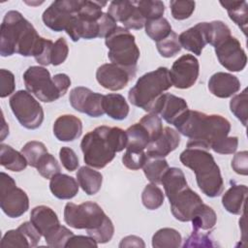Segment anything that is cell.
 <instances>
[{
  "label": "cell",
  "mask_w": 248,
  "mask_h": 248,
  "mask_svg": "<svg viewBox=\"0 0 248 248\" xmlns=\"http://www.w3.org/2000/svg\"><path fill=\"white\" fill-rule=\"evenodd\" d=\"M1 247H32L26 233L18 227L16 230L8 231L2 237Z\"/></svg>",
  "instance_id": "41"
},
{
  "label": "cell",
  "mask_w": 248,
  "mask_h": 248,
  "mask_svg": "<svg viewBox=\"0 0 248 248\" xmlns=\"http://www.w3.org/2000/svg\"><path fill=\"white\" fill-rule=\"evenodd\" d=\"M69 46L67 41L61 37L53 44L50 54V64L53 66H58L62 64L68 57Z\"/></svg>",
  "instance_id": "48"
},
{
  "label": "cell",
  "mask_w": 248,
  "mask_h": 248,
  "mask_svg": "<svg viewBox=\"0 0 248 248\" xmlns=\"http://www.w3.org/2000/svg\"><path fill=\"white\" fill-rule=\"evenodd\" d=\"M170 7L172 17L176 20H183L192 16L195 11L196 3L194 1L171 0Z\"/></svg>",
  "instance_id": "45"
},
{
  "label": "cell",
  "mask_w": 248,
  "mask_h": 248,
  "mask_svg": "<svg viewBox=\"0 0 248 248\" xmlns=\"http://www.w3.org/2000/svg\"><path fill=\"white\" fill-rule=\"evenodd\" d=\"M163 191L153 183L147 184L141 193V202L144 207L149 210H155L159 208L164 202Z\"/></svg>",
  "instance_id": "36"
},
{
  "label": "cell",
  "mask_w": 248,
  "mask_h": 248,
  "mask_svg": "<svg viewBox=\"0 0 248 248\" xmlns=\"http://www.w3.org/2000/svg\"><path fill=\"white\" fill-rule=\"evenodd\" d=\"M208 89L218 98H229L239 91L240 81L230 73L217 72L210 77Z\"/></svg>",
  "instance_id": "21"
},
{
  "label": "cell",
  "mask_w": 248,
  "mask_h": 248,
  "mask_svg": "<svg viewBox=\"0 0 248 248\" xmlns=\"http://www.w3.org/2000/svg\"><path fill=\"white\" fill-rule=\"evenodd\" d=\"M127 145L126 132L118 127L99 126L82 138L80 148L86 165L103 169Z\"/></svg>",
  "instance_id": "3"
},
{
  "label": "cell",
  "mask_w": 248,
  "mask_h": 248,
  "mask_svg": "<svg viewBox=\"0 0 248 248\" xmlns=\"http://www.w3.org/2000/svg\"><path fill=\"white\" fill-rule=\"evenodd\" d=\"M69 101L73 108L91 117H99L105 114L103 102L104 95L93 92L87 87L78 86L71 90Z\"/></svg>",
  "instance_id": "14"
},
{
  "label": "cell",
  "mask_w": 248,
  "mask_h": 248,
  "mask_svg": "<svg viewBox=\"0 0 248 248\" xmlns=\"http://www.w3.org/2000/svg\"><path fill=\"white\" fill-rule=\"evenodd\" d=\"M232 168L240 175L248 174V152L246 150L237 152L233 156L232 160Z\"/></svg>",
  "instance_id": "53"
},
{
  "label": "cell",
  "mask_w": 248,
  "mask_h": 248,
  "mask_svg": "<svg viewBox=\"0 0 248 248\" xmlns=\"http://www.w3.org/2000/svg\"><path fill=\"white\" fill-rule=\"evenodd\" d=\"M220 4L227 10L230 18L242 30L244 35L247 31L248 11L246 1H221Z\"/></svg>",
  "instance_id": "31"
},
{
  "label": "cell",
  "mask_w": 248,
  "mask_h": 248,
  "mask_svg": "<svg viewBox=\"0 0 248 248\" xmlns=\"http://www.w3.org/2000/svg\"><path fill=\"white\" fill-rule=\"evenodd\" d=\"M120 248H125V247H145V244L140 236L137 235H128L122 238V240L119 243Z\"/></svg>",
  "instance_id": "55"
},
{
  "label": "cell",
  "mask_w": 248,
  "mask_h": 248,
  "mask_svg": "<svg viewBox=\"0 0 248 248\" xmlns=\"http://www.w3.org/2000/svg\"><path fill=\"white\" fill-rule=\"evenodd\" d=\"M247 108H248V95L247 88L242 92L234 95L230 102V108L233 115L242 123L244 127L247 125Z\"/></svg>",
  "instance_id": "38"
},
{
  "label": "cell",
  "mask_w": 248,
  "mask_h": 248,
  "mask_svg": "<svg viewBox=\"0 0 248 248\" xmlns=\"http://www.w3.org/2000/svg\"><path fill=\"white\" fill-rule=\"evenodd\" d=\"M77 179L83 192L89 196L97 194L103 183L102 173L86 166L79 168L77 172Z\"/></svg>",
  "instance_id": "28"
},
{
  "label": "cell",
  "mask_w": 248,
  "mask_h": 248,
  "mask_svg": "<svg viewBox=\"0 0 248 248\" xmlns=\"http://www.w3.org/2000/svg\"><path fill=\"white\" fill-rule=\"evenodd\" d=\"M108 48V57L111 63L129 70L137 71V63L140 52L135 36L125 27L117 26L105 38Z\"/></svg>",
  "instance_id": "8"
},
{
  "label": "cell",
  "mask_w": 248,
  "mask_h": 248,
  "mask_svg": "<svg viewBox=\"0 0 248 248\" xmlns=\"http://www.w3.org/2000/svg\"><path fill=\"white\" fill-rule=\"evenodd\" d=\"M0 206L10 218H18L29 208L27 194L16 187V181L5 172L0 173Z\"/></svg>",
  "instance_id": "10"
},
{
  "label": "cell",
  "mask_w": 248,
  "mask_h": 248,
  "mask_svg": "<svg viewBox=\"0 0 248 248\" xmlns=\"http://www.w3.org/2000/svg\"><path fill=\"white\" fill-rule=\"evenodd\" d=\"M64 221L74 229H85L87 234L97 243L108 242L114 233V227L102 207L93 202L80 204L68 202L64 208Z\"/></svg>",
  "instance_id": "4"
},
{
  "label": "cell",
  "mask_w": 248,
  "mask_h": 248,
  "mask_svg": "<svg viewBox=\"0 0 248 248\" xmlns=\"http://www.w3.org/2000/svg\"><path fill=\"white\" fill-rule=\"evenodd\" d=\"M142 16L145 20L162 17L165 13V4L159 0H140L136 1Z\"/></svg>",
  "instance_id": "40"
},
{
  "label": "cell",
  "mask_w": 248,
  "mask_h": 248,
  "mask_svg": "<svg viewBox=\"0 0 248 248\" xmlns=\"http://www.w3.org/2000/svg\"><path fill=\"white\" fill-rule=\"evenodd\" d=\"M126 149L131 151H145L151 141L150 135L146 128L140 122L133 124L126 131Z\"/></svg>",
  "instance_id": "27"
},
{
  "label": "cell",
  "mask_w": 248,
  "mask_h": 248,
  "mask_svg": "<svg viewBox=\"0 0 248 248\" xmlns=\"http://www.w3.org/2000/svg\"><path fill=\"white\" fill-rule=\"evenodd\" d=\"M59 158H60V161H61L63 167L69 171L76 170L78 169V167L79 166L78 158L76 152L68 146H63L60 148Z\"/></svg>",
  "instance_id": "51"
},
{
  "label": "cell",
  "mask_w": 248,
  "mask_h": 248,
  "mask_svg": "<svg viewBox=\"0 0 248 248\" xmlns=\"http://www.w3.org/2000/svg\"><path fill=\"white\" fill-rule=\"evenodd\" d=\"M169 164L165 158H147L143 165V172L146 178L153 184H161L164 173L169 169Z\"/></svg>",
  "instance_id": "34"
},
{
  "label": "cell",
  "mask_w": 248,
  "mask_h": 248,
  "mask_svg": "<svg viewBox=\"0 0 248 248\" xmlns=\"http://www.w3.org/2000/svg\"><path fill=\"white\" fill-rule=\"evenodd\" d=\"M215 53L220 64L231 72H240L247 64V56L240 42L232 36L224 40L215 47Z\"/></svg>",
  "instance_id": "13"
},
{
  "label": "cell",
  "mask_w": 248,
  "mask_h": 248,
  "mask_svg": "<svg viewBox=\"0 0 248 248\" xmlns=\"http://www.w3.org/2000/svg\"><path fill=\"white\" fill-rule=\"evenodd\" d=\"M30 222L37 228L42 236H46L60 224L57 214L46 205H38L31 210Z\"/></svg>",
  "instance_id": "23"
},
{
  "label": "cell",
  "mask_w": 248,
  "mask_h": 248,
  "mask_svg": "<svg viewBox=\"0 0 248 248\" xmlns=\"http://www.w3.org/2000/svg\"><path fill=\"white\" fill-rule=\"evenodd\" d=\"M74 235L73 232H71L66 227L59 225L57 228H55L52 232L47 233L45 237L46 243L49 247H55V248H62L65 247L67 241Z\"/></svg>",
  "instance_id": "44"
},
{
  "label": "cell",
  "mask_w": 248,
  "mask_h": 248,
  "mask_svg": "<svg viewBox=\"0 0 248 248\" xmlns=\"http://www.w3.org/2000/svg\"><path fill=\"white\" fill-rule=\"evenodd\" d=\"M82 133L81 120L73 114L59 116L53 124V134L60 141H73Z\"/></svg>",
  "instance_id": "22"
},
{
  "label": "cell",
  "mask_w": 248,
  "mask_h": 248,
  "mask_svg": "<svg viewBox=\"0 0 248 248\" xmlns=\"http://www.w3.org/2000/svg\"><path fill=\"white\" fill-rule=\"evenodd\" d=\"M144 27L146 35L156 43L167 38L172 31L170 23L164 16L147 20Z\"/></svg>",
  "instance_id": "35"
},
{
  "label": "cell",
  "mask_w": 248,
  "mask_h": 248,
  "mask_svg": "<svg viewBox=\"0 0 248 248\" xmlns=\"http://www.w3.org/2000/svg\"><path fill=\"white\" fill-rule=\"evenodd\" d=\"M0 97L6 98L12 93H14L16 88L15 82V76L12 72L1 69L0 70Z\"/></svg>",
  "instance_id": "50"
},
{
  "label": "cell",
  "mask_w": 248,
  "mask_h": 248,
  "mask_svg": "<svg viewBox=\"0 0 248 248\" xmlns=\"http://www.w3.org/2000/svg\"><path fill=\"white\" fill-rule=\"evenodd\" d=\"M248 188L243 184L232 185L222 197V204L225 209L234 215L244 213L245 202L247 197Z\"/></svg>",
  "instance_id": "24"
},
{
  "label": "cell",
  "mask_w": 248,
  "mask_h": 248,
  "mask_svg": "<svg viewBox=\"0 0 248 248\" xmlns=\"http://www.w3.org/2000/svg\"><path fill=\"white\" fill-rule=\"evenodd\" d=\"M179 143V133L170 127H164L159 137L148 144L145 152L149 158H165L175 150Z\"/></svg>",
  "instance_id": "19"
},
{
  "label": "cell",
  "mask_w": 248,
  "mask_h": 248,
  "mask_svg": "<svg viewBox=\"0 0 248 248\" xmlns=\"http://www.w3.org/2000/svg\"><path fill=\"white\" fill-rule=\"evenodd\" d=\"M181 234L172 228L160 229L152 236L154 248H177L181 246Z\"/></svg>",
  "instance_id": "33"
},
{
  "label": "cell",
  "mask_w": 248,
  "mask_h": 248,
  "mask_svg": "<svg viewBox=\"0 0 248 248\" xmlns=\"http://www.w3.org/2000/svg\"><path fill=\"white\" fill-rule=\"evenodd\" d=\"M171 84L179 89L192 87L200 74L199 60L192 54H184L176 59L169 70Z\"/></svg>",
  "instance_id": "12"
},
{
  "label": "cell",
  "mask_w": 248,
  "mask_h": 248,
  "mask_svg": "<svg viewBox=\"0 0 248 248\" xmlns=\"http://www.w3.org/2000/svg\"><path fill=\"white\" fill-rule=\"evenodd\" d=\"M26 90L40 101L51 103L64 96L70 85L71 79L66 74H56L52 78L48 70L42 66H31L23 74Z\"/></svg>",
  "instance_id": "7"
},
{
  "label": "cell",
  "mask_w": 248,
  "mask_h": 248,
  "mask_svg": "<svg viewBox=\"0 0 248 248\" xmlns=\"http://www.w3.org/2000/svg\"><path fill=\"white\" fill-rule=\"evenodd\" d=\"M147 158L145 151H131L126 149L122 156V163L127 169L137 170L143 167Z\"/></svg>",
  "instance_id": "46"
},
{
  "label": "cell",
  "mask_w": 248,
  "mask_h": 248,
  "mask_svg": "<svg viewBox=\"0 0 248 248\" xmlns=\"http://www.w3.org/2000/svg\"><path fill=\"white\" fill-rule=\"evenodd\" d=\"M230 36H232L231 29L223 21L214 20L207 22V41L212 46L215 47Z\"/></svg>",
  "instance_id": "37"
},
{
  "label": "cell",
  "mask_w": 248,
  "mask_h": 248,
  "mask_svg": "<svg viewBox=\"0 0 248 248\" xmlns=\"http://www.w3.org/2000/svg\"><path fill=\"white\" fill-rule=\"evenodd\" d=\"M38 172L45 178L50 179L57 173H60V166L53 155L50 153H46L39 161L36 167Z\"/></svg>",
  "instance_id": "43"
},
{
  "label": "cell",
  "mask_w": 248,
  "mask_h": 248,
  "mask_svg": "<svg viewBox=\"0 0 248 248\" xmlns=\"http://www.w3.org/2000/svg\"><path fill=\"white\" fill-rule=\"evenodd\" d=\"M108 14L116 22L119 21L123 23L124 27L128 30L141 29L146 22L137 6L136 1H111L108 8Z\"/></svg>",
  "instance_id": "15"
},
{
  "label": "cell",
  "mask_w": 248,
  "mask_h": 248,
  "mask_svg": "<svg viewBox=\"0 0 248 248\" xmlns=\"http://www.w3.org/2000/svg\"><path fill=\"white\" fill-rule=\"evenodd\" d=\"M177 132L189 138L187 147H201L206 150L228 137L230 121L219 114H205L188 109L174 124Z\"/></svg>",
  "instance_id": "2"
},
{
  "label": "cell",
  "mask_w": 248,
  "mask_h": 248,
  "mask_svg": "<svg viewBox=\"0 0 248 248\" xmlns=\"http://www.w3.org/2000/svg\"><path fill=\"white\" fill-rule=\"evenodd\" d=\"M183 166L191 169L196 175L200 190L209 198L220 196L224 181L220 168L208 150L201 147H186L179 156Z\"/></svg>",
  "instance_id": "5"
},
{
  "label": "cell",
  "mask_w": 248,
  "mask_h": 248,
  "mask_svg": "<svg viewBox=\"0 0 248 248\" xmlns=\"http://www.w3.org/2000/svg\"><path fill=\"white\" fill-rule=\"evenodd\" d=\"M188 109V105L183 98L164 93L152 112L161 115L169 124L173 125Z\"/></svg>",
  "instance_id": "18"
},
{
  "label": "cell",
  "mask_w": 248,
  "mask_h": 248,
  "mask_svg": "<svg viewBox=\"0 0 248 248\" xmlns=\"http://www.w3.org/2000/svg\"><path fill=\"white\" fill-rule=\"evenodd\" d=\"M171 86L169 69L159 67L142 75L137 80L136 84L129 90L128 99L132 105L142 108L144 111L152 112L161 96Z\"/></svg>",
  "instance_id": "6"
},
{
  "label": "cell",
  "mask_w": 248,
  "mask_h": 248,
  "mask_svg": "<svg viewBox=\"0 0 248 248\" xmlns=\"http://www.w3.org/2000/svg\"><path fill=\"white\" fill-rule=\"evenodd\" d=\"M181 47L196 54L201 55L207 41V22H199L195 26L183 31L179 36Z\"/></svg>",
  "instance_id": "20"
},
{
  "label": "cell",
  "mask_w": 248,
  "mask_h": 248,
  "mask_svg": "<svg viewBox=\"0 0 248 248\" xmlns=\"http://www.w3.org/2000/svg\"><path fill=\"white\" fill-rule=\"evenodd\" d=\"M161 184L164 186L167 198H170L179 190L188 186L183 171L178 168H169L164 173Z\"/></svg>",
  "instance_id": "30"
},
{
  "label": "cell",
  "mask_w": 248,
  "mask_h": 248,
  "mask_svg": "<svg viewBox=\"0 0 248 248\" xmlns=\"http://www.w3.org/2000/svg\"><path fill=\"white\" fill-rule=\"evenodd\" d=\"M136 72L113 63H106L97 69L96 79L104 88L118 91L127 86L135 77Z\"/></svg>",
  "instance_id": "17"
},
{
  "label": "cell",
  "mask_w": 248,
  "mask_h": 248,
  "mask_svg": "<svg viewBox=\"0 0 248 248\" xmlns=\"http://www.w3.org/2000/svg\"><path fill=\"white\" fill-rule=\"evenodd\" d=\"M81 0H56L45 10L42 19L49 29L66 31L78 12Z\"/></svg>",
  "instance_id": "11"
},
{
  "label": "cell",
  "mask_w": 248,
  "mask_h": 248,
  "mask_svg": "<svg viewBox=\"0 0 248 248\" xmlns=\"http://www.w3.org/2000/svg\"><path fill=\"white\" fill-rule=\"evenodd\" d=\"M191 221L193 231H209L215 226L217 215L212 207L202 202L195 211Z\"/></svg>",
  "instance_id": "32"
},
{
  "label": "cell",
  "mask_w": 248,
  "mask_h": 248,
  "mask_svg": "<svg viewBox=\"0 0 248 248\" xmlns=\"http://www.w3.org/2000/svg\"><path fill=\"white\" fill-rule=\"evenodd\" d=\"M238 146V138L237 137H226L215 145L211 147V149L219 154H232L236 151Z\"/></svg>",
  "instance_id": "52"
},
{
  "label": "cell",
  "mask_w": 248,
  "mask_h": 248,
  "mask_svg": "<svg viewBox=\"0 0 248 248\" xmlns=\"http://www.w3.org/2000/svg\"><path fill=\"white\" fill-rule=\"evenodd\" d=\"M140 123H141L148 131L151 138V141L155 140L159 137V135L161 134L164 128L161 117L158 114L153 112H149L148 114L141 117V119L140 120Z\"/></svg>",
  "instance_id": "47"
},
{
  "label": "cell",
  "mask_w": 248,
  "mask_h": 248,
  "mask_svg": "<svg viewBox=\"0 0 248 248\" xmlns=\"http://www.w3.org/2000/svg\"><path fill=\"white\" fill-rule=\"evenodd\" d=\"M47 39L41 37L34 26L17 11L6 13L0 27V54L3 57L18 53L37 58Z\"/></svg>",
  "instance_id": "1"
},
{
  "label": "cell",
  "mask_w": 248,
  "mask_h": 248,
  "mask_svg": "<svg viewBox=\"0 0 248 248\" xmlns=\"http://www.w3.org/2000/svg\"><path fill=\"white\" fill-rule=\"evenodd\" d=\"M0 164L5 169L16 172L25 170L28 165L26 158L21 152L4 143L0 145Z\"/></svg>",
  "instance_id": "29"
},
{
  "label": "cell",
  "mask_w": 248,
  "mask_h": 248,
  "mask_svg": "<svg viewBox=\"0 0 248 248\" xmlns=\"http://www.w3.org/2000/svg\"><path fill=\"white\" fill-rule=\"evenodd\" d=\"M9 104L21 126L29 130L38 129L44 121V110L41 104L26 90L14 93Z\"/></svg>",
  "instance_id": "9"
},
{
  "label": "cell",
  "mask_w": 248,
  "mask_h": 248,
  "mask_svg": "<svg viewBox=\"0 0 248 248\" xmlns=\"http://www.w3.org/2000/svg\"><path fill=\"white\" fill-rule=\"evenodd\" d=\"M216 244L209 234L201 232L200 231H193L191 235L185 240L183 247H214Z\"/></svg>",
  "instance_id": "49"
},
{
  "label": "cell",
  "mask_w": 248,
  "mask_h": 248,
  "mask_svg": "<svg viewBox=\"0 0 248 248\" xmlns=\"http://www.w3.org/2000/svg\"><path fill=\"white\" fill-rule=\"evenodd\" d=\"M97 241L91 236L85 235H73L67 241L65 247L66 248H74V247H97Z\"/></svg>",
  "instance_id": "54"
},
{
  "label": "cell",
  "mask_w": 248,
  "mask_h": 248,
  "mask_svg": "<svg viewBox=\"0 0 248 248\" xmlns=\"http://www.w3.org/2000/svg\"><path fill=\"white\" fill-rule=\"evenodd\" d=\"M156 46L160 55L166 58L172 57L181 50L178 35L173 31H171L167 38L157 42Z\"/></svg>",
  "instance_id": "42"
},
{
  "label": "cell",
  "mask_w": 248,
  "mask_h": 248,
  "mask_svg": "<svg viewBox=\"0 0 248 248\" xmlns=\"http://www.w3.org/2000/svg\"><path fill=\"white\" fill-rule=\"evenodd\" d=\"M169 201L173 217L181 222L191 221L195 211L202 203V198L189 186L176 192Z\"/></svg>",
  "instance_id": "16"
},
{
  "label": "cell",
  "mask_w": 248,
  "mask_h": 248,
  "mask_svg": "<svg viewBox=\"0 0 248 248\" xmlns=\"http://www.w3.org/2000/svg\"><path fill=\"white\" fill-rule=\"evenodd\" d=\"M78 186L74 177L65 173H57L49 181L50 192L59 200L73 199L78 192Z\"/></svg>",
  "instance_id": "25"
},
{
  "label": "cell",
  "mask_w": 248,
  "mask_h": 248,
  "mask_svg": "<svg viewBox=\"0 0 248 248\" xmlns=\"http://www.w3.org/2000/svg\"><path fill=\"white\" fill-rule=\"evenodd\" d=\"M103 107L105 113L114 120H123L129 114V105L121 94L104 95Z\"/></svg>",
  "instance_id": "26"
},
{
  "label": "cell",
  "mask_w": 248,
  "mask_h": 248,
  "mask_svg": "<svg viewBox=\"0 0 248 248\" xmlns=\"http://www.w3.org/2000/svg\"><path fill=\"white\" fill-rule=\"evenodd\" d=\"M20 152L26 158L28 165L36 169L40 159L46 153H47V149L43 142L38 140H31L24 144Z\"/></svg>",
  "instance_id": "39"
}]
</instances>
